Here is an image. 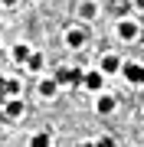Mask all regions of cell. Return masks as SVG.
Returning a JSON list of instances; mask_svg holds the SVG:
<instances>
[{
    "label": "cell",
    "instance_id": "1",
    "mask_svg": "<svg viewBox=\"0 0 144 147\" xmlns=\"http://www.w3.org/2000/svg\"><path fill=\"white\" fill-rule=\"evenodd\" d=\"M82 75H85V72H82V69H69V65H62V69H59V72L53 75V79L59 82V85H82Z\"/></svg>",
    "mask_w": 144,
    "mask_h": 147
},
{
    "label": "cell",
    "instance_id": "2",
    "mask_svg": "<svg viewBox=\"0 0 144 147\" xmlns=\"http://www.w3.org/2000/svg\"><path fill=\"white\" fill-rule=\"evenodd\" d=\"M121 72H124V79H128L131 85H141V82H144V69H141L138 62H124Z\"/></svg>",
    "mask_w": 144,
    "mask_h": 147
},
{
    "label": "cell",
    "instance_id": "3",
    "mask_svg": "<svg viewBox=\"0 0 144 147\" xmlns=\"http://www.w3.org/2000/svg\"><path fill=\"white\" fill-rule=\"evenodd\" d=\"M82 85H85L89 92H101V85H105V75H101L98 69H95V72H85V75H82Z\"/></svg>",
    "mask_w": 144,
    "mask_h": 147
},
{
    "label": "cell",
    "instance_id": "4",
    "mask_svg": "<svg viewBox=\"0 0 144 147\" xmlns=\"http://www.w3.org/2000/svg\"><path fill=\"white\" fill-rule=\"evenodd\" d=\"M3 115L10 118V121H16V118L23 115V101H20V98H7V101H3Z\"/></svg>",
    "mask_w": 144,
    "mask_h": 147
},
{
    "label": "cell",
    "instance_id": "5",
    "mask_svg": "<svg viewBox=\"0 0 144 147\" xmlns=\"http://www.w3.org/2000/svg\"><path fill=\"white\" fill-rule=\"evenodd\" d=\"M118 36L121 39H138V23L134 20H121L118 23Z\"/></svg>",
    "mask_w": 144,
    "mask_h": 147
},
{
    "label": "cell",
    "instance_id": "6",
    "mask_svg": "<svg viewBox=\"0 0 144 147\" xmlns=\"http://www.w3.org/2000/svg\"><path fill=\"white\" fill-rule=\"evenodd\" d=\"M10 56H13V62H20V65H26V62H30V56H33V49L26 46V42H16Z\"/></svg>",
    "mask_w": 144,
    "mask_h": 147
},
{
    "label": "cell",
    "instance_id": "7",
    "mask_svg": "<svg viewBox=\"0 0 144 147\" xmlns=\"http://www.w3.org/2000/svg\"><path fill=\"white\" fill-rule=\"evenodd\" d=\"M82 42H85V33H82V30H69V33H66V46H69V49H79Z\"/></svg>",
    "mask_w": 144,
    "mask_h": 147
},
{
    "label": "cell",
    "instance_id": "8",
    "mask_svg": "<svg viewBox=\"0 0 144 147\" xmlns=\"http://www.w3.org/2000/svg\"><path fill=\"white\" fill-rule=\"evenodd\" d=\"M95 108H98V115H112L115 111V98L112 95H101V98L95 101Z\"/></svg>",
    "mask_w": 144,
    "mask_h": 147
},
{
    "label": "cell",
    "instance_id": "9",
    "mask_svg": "<svg viewBox=\"0 0 144 147\" xmlns=\"http://www.w3.org/2000/svg\"><path fill=\"white\" fill-rule=\"evenodd\" d=\"M56 88H59V82H56V79H43V82H39V95H43V98H53Z\"/></svg>",
    "mask_w": 144,
    "mask_h": 147
},
{
    "label": "cell",
    "instance_id": "10",
    "mask_svg": "<svg viewBox=\"0 0 144 147\" xmlns=\"http://www.w3.org/2000/svg\"><path fill=\"white\" fill-rule=\"evenodd\" d=\"M30 147H53V137H49V131H39V134H33Z\"/></svg>",
    "mask_w": 144,
    "mask_h": 147
},
{
    "label": "cell",
    "instance_id": "11",
    "mask_svg": "<svg viewBox=\"0 0 144 147\" xmlns=\"http://www.w3.org/2000/svg\"><path fill=\"white\" fill-rule=\"evenodd\" d=\"M115 69H118V59H115V56H105V59H101V69H98V72H101V75H108V72H115Z\"/></svg>",
    "mask_w": 144,
    "mask_h": 147
},
{
    "label": "cell",
    "instance_id": "12",
    "mask_svg": "<svg viewBox=\"0 0 144 147\" xmlns=\"http://www.w3.org/2000/svg\"><path fill=\"white\" fill-rule=\"evenodd\" d=\"M95 10H98L95 0H85V3H82V16H85V20H89V16H95Z\"/></svg>",
    "mask_w": 144,
    "mask_h": 147
},
{
    "label": "cell",
    "instance_id": "13",
    "mask_svg": "<svg viewBox=\"0 0 144 147\" xmlns=\"http://www.w3.org/2000/svg\"><path fill=\"white\" fill-rule=\"evenodd\" d=\"M92 144H95V147H115L112 137H98V141H92Z\"/></svg>",
    "mask_w": 144,
    "mask_h": 147
},
{
    "label": "cell",
    "instance_id": "14",
    "mask_svg": "<svg viewBox=\"0 0 144 147\" xmlns=\"http://www.w3.org/2000/svg\"><path fill=\"white\" fill-rule=\"evenodd\" d=\"M0 3H3V7H16L20 0H0Z\"/></svg>",
    "mask_w": 144,
    "mask_h": 147
},
{
    "label": "cell",
    "instance_id": "15",
    "mask_svg": "<svg viewBox=\"0 0 144 147\" xmlns=\"http://www.w3.org/2000/svg\"><path fill=\"white\" fill-rule=\"evenodd\" d=\"M134 7H138V10H144V0H134Z\"/></svg>",
    "mask_w": 144,
    "mask_h": 147
},
{
    "label": "cell",
    "instance_id": "16",
    "mask_svg": "<svg viewBox=\"0 0 144 147\" xmlns=\"http://www.w3.org/2000/svg\"><path fill=\"white\" fill-rule=\"evenodd\" d=\"M79 147H95V144H92V141H82V144H79Z\"/></svg>",
    "mask_w": 144,
    "mask_h": 147
}]
</instances>
